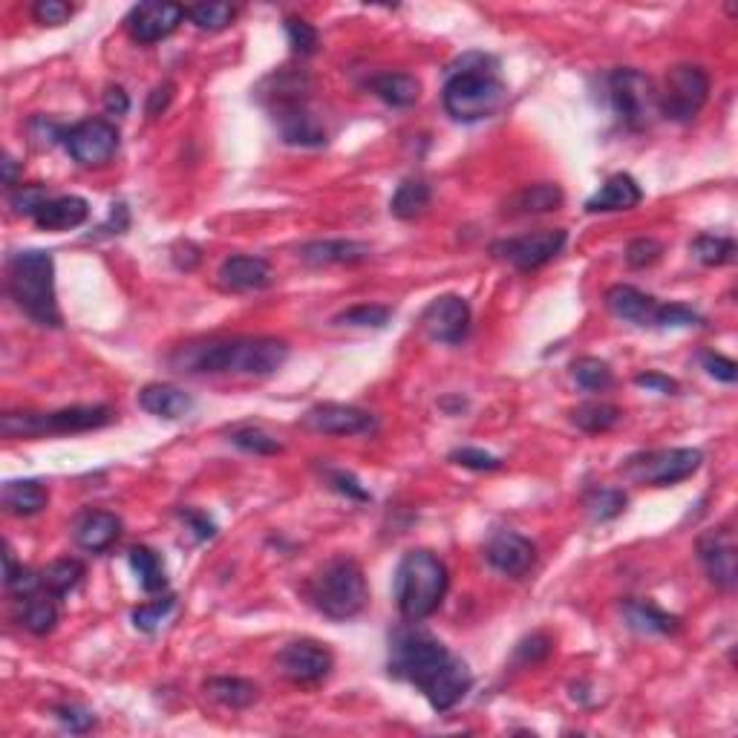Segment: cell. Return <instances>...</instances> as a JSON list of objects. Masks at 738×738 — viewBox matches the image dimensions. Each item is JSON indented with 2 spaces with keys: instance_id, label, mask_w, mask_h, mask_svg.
<instances>
[{
  "instance_id": "d6a6232c",
  "label": "cell",
  "mask_w": 738,
  "mask_h": 738,
  "mask_svg": "<svg viewBox=\"0 0 738 738\" xmlns=\"http://www.w3.org/2000/svg\"><path fill=\"white\" fill-rule=\"evenodd\" d=\"M430 200H433V191L424 179H404L390 200V211L398 219H416L430 208Z\"/></svg>"
},
{
  "instance_id": "ac0fdd59",
  "label": "cell",
  "mask_w": 738,
  "mask_h": 738,
  "mask_svg": "<svg viewBox=\"0 0 738 738\" xmlns=\"http://www.w3.org/2000/svg\"><path fill=\"white\" fill-rule=\"evenodd\" d=\"M184 17H188V9L177 7V3H139L130 9L125 26L133 41L156 43L177 33Z\"/></svg>"
},
{
  "instance_id": "5b68a950",
  "label": "cell",
  "mask_w": 738,
  "mask_h": 738,
  "mask_svg": "<svg viewBox=\"0 0 738 738\" xmlns=\"http://www.w3.org/2000/svg\"><path fill=\"white\" fill-rule=\"evenodd\" d=\"M450 588V571L438 554L428 548L407 551L395 569V603L404 621L421 623L438 612Z\"/></svg>"
},
{
  "instance_id": "db71d44e",
  "label": "cell",
  "mask_w": 738,
  "mask_h": 738,
  "mask_svg": "<svg viewBox=\"0 0 738 738\" xmlns=\"http://www.w3.org/2000/svg\"><path fill=\"white\" fill-rule=\"evenodd\" d=\"M701 367H704L707 376H713L715 381H724V384H736L738 381L736 361L722 353H701Z\"/></svg>"
},
{
  "instance_id": "b9f144b4",
  "label": "cell",
  "mask_w": 738,
  "mask_h": 738,
  "mask_svg": "<svg viewBox=\"0 0 738 738\" xmlns=\"http://www.w3.org/2000/svg\"><path fill=\"white\" fill-rule=\"evenodd\" d=\"M188 17L193 21V26H200L205 33H219V29L231 26L237 9L231 3H200V7L188 9Z\"/></svg>"
},
{
  "instance_id": "44dd1931",
  "label": "cell",
  "mask_w": 738,
  "mask_h": 738,
  "mask_svg": "<svg viewBox=\"0 0 738 738\" xmlns=\"http://www.w3.org/2000/svg\"><path fill=\"white\" fill-rule=\"evenodd\" d=\"M658 306L661 303L640 292V289H635V285L618 283L606 292V309L612 311L618 320H626V323H635V327H654Z\"/></svg>"
},
{
  "instance_id": "681fc988",
  "label": "cell",
  "mask_w": 738,
  "mask_h": 738,
  "mask_svg": "<svg viewBox=\"0 0 738 738\" xmlns=\"http://www.w3.org/2000/svg\"><path fill=\"white\" fill-rule=\"evenodd\" d=\"M323 476H327L329 487L338 491L341 496H346V499H355V502H369V499H372V494H369L367 487H364L353 473H346V470L327 468L323 470Z\"/></svg>"
},
{
  "instance_id": "bcb514c9",
  "label": "cell",
  "mask_w": 738,
  "mask_h": 738,
  "mask_svg": "<svg viewBox=\"0 0 738 738\" xmlns=\"http://www.w3.org/2000/svg\"><path fill=\"white\" fill-rule=\"evenodd\" d=\"M174 597H162V600H153V603H144V606H139L133 612V626L139 632H156L160 629V623L165 621L170 614V609H174Z\"/></svg>"
},
{
  "instance_id": "7402d4cb",
  "label": "cell",
  "mask_w": 738,
  "mask_h": 738,
  "mask_svg": "<svg viewBox=\"0 0 738 738\" xmlns=\"http://www.w3.org/2000/svg\"><path fill=\"white\" fill-rule=\"evenodd\" d=\"M372 254L367 243H355V240H315L306 243L297 252L306 266L311 269H327V266H355L364 263Z\"/></svg>"
},
{
  "instance_id": "e0dca14e",
  "label": "cell",
  "mask_w": 738,
  "mask_h": 738,
  "mask_svg": "<svg viewBox=\"0 0 738 738\" xmlns=\"http://www.w3.org/2000/svg\"><path fill=\"white\" fill-rule=\"evenodd\" d=\"M335 658L318 640H294L277 654V672L292 684H318L332 672Z\"/></svg>"
},
{
  "instance_id": "e575fe53",
  "label": "cell",
  "mask_w": 738,
  "mask_h": 738,
  "mask_svg": "<svg viewBox=\"0 0 738 738\" xmlns=\"http://www.w3.org/2000/svg\"><path fill=\"white\" fill-rule=\"evenodd\" d=\"M21 623H24L26 632L33 635H50L59 623V606H55V597L52 595H33L21 597Z\"/></svg>"
},
{
  "instance_id": "52a82bcc",
  "label": "cell",
  "mask_w": 738,
  "mask_h": 738,
  "mask_svg": "<svg viewBox=\"0 0 738 738\" xmlns=\"http://www.w3.org/2000/svg\"><path fill=\"white\" fill-rule=\"evenodd\" d=\"M275 85V122L283 133V142L297 144V148H320L327 144V130L318 122V116L309 110L306 99V78L297 73H280L271 78Z\"/></svg>"
},
{
  "instance_id": "9c48e42d",
  "label": "cell",
  "mask_w": 738,
  "mask_h": 738,
  "mask_svg": "<svg viewBox=\"0 0 738 738\" xmlns=\"http://www.w3.org/2000/svg\"><path fill=\"white\" fill-rule=\"evenodd\" d=\"M609 101H612L614 116L621 118L623 125L635 130V133L649 130L654 125V118L661 116L658 87L640 69H614L609 76Z\"/></svg>"
},
{
  "instance_id": "3957f363",
  "label": "cell",
  "mask_w": 738,
  "mask_h": 738,
  "mask_svg": "<svg viewBox=\"0 0 738 738\" xmlns=\"http://www.w3.org/2000/svg\"><path fill=\"white\" fill-rule=\"evenodd\" d=\"M447 116L461 125L496 116L508 101V87L496 78V61L485 52H468L450 67L445 85Z\"/></svg>"
},
{
  "instance_id": "2e32d148",
  "label": "cell",
  "mask_w": 738,
  "mask_h": 738,
  "mask_svg": "<svg viewBox=\"0 0 738 738\" xmlns=\"http://www.w3.org/2000/svg\"><path fill=\"white\" fill-rule=\"evenodd\" d=\"M303 428L323 436H364L376 430V416L353 404L323 402L315 404L303 416Z\"/></svg>"
},
{
  "instance_id": "cb8c5ba5",
  "label": "cell",
  "mask_w": 738,
  "mask_h": 738,
  "mask_svg": "<svg viewBox=\"0 0 738 738\" xmlns=\"http://www.w3.org/2000/svg\"><path fill=\"white\" fill-rule=\"evenodd\" d=\"M644 191L640 184L629 177V174H614L600 184V191L595 196H588L586 211L588 214H614V211H632L640 205Z\"/></svg>"
},
{
  "instance_id": "ab89813d",
  "label": "cell",
  "mask_w": 738,
  "mask_h": 738,
  "mask_svg": "<svg viewBox=\"0 0 738 738\" xmlns=\"http://www.w3.org/2000/svg\"><path fill=\"white\" fill-rule=\"evenodd\" d=\"M692 254L704 266H727V263L736 260V243H733L730 237L701 234L692 240Z\"/></svg>"
},
{
  "instance_id": "ffe728a7",
  "label": "cell",
  "mask_w": 738,
  "mask_h": 738,
  "mask_svg": "<svg viewBox=\"0 0 738 738\" xmlns=\"http://www.w3.org/2000/svg\"><path fill=\"white\" fill-rule=\"evenodd\" d=\"M217 277L228 292H260V289H269L275 271H271L269 260H263V257L234 254V257L222 260Z\"/></svg>"
},
{
  "instance_id": "7bdbcfd3",
  "label": "cell",
  "mask_w": 738,
  "mask_h": 738,
  "mask_svg": "<svg viewBox=\"0 0 738 738\" xmlns=\"http://www.w3.org/2000/svg\"><path fill=\"white\" fill-rule=\"evenodd\" d=\"M7 588L15 597H33L43 588V580H41V574H35V571L15 565L12 551H7Z\"/></svg>"
},
{
  "instance_id": "d6986e66",
  "label": "cell",
  "mask_w": 738,
  "mask_h": 738,
  "mask_svg": "<svg viewBox=\"0 0 738 738\" xmlns=\"http://www.w3.org/2000/svg\"><path fill=\"white\" fill-rule=\"evenodd\" d=\"M485 560L494 565L499 574L508 577H525L537 560V548L529 537H522L517 531H496L494 537L487 539Z\"/></svg>"
},
{
  "instance_id": "7dc6e473",
  "label": "cell",
  "mask_w": 738,
  "mask_h": 738,
  "mask_svg": "<svg viewBox=\"0 0 738 738\" xmlns=\"http://www.w3.org/2000/svg\"><path fill=\"white\" fill-rule=\"evenodd\" d=\"M661 257L663 245L658 243V240H652V237H638V240H632V243L626 245V263H629L632 269H649V266H654Z\"/></svg>"
},
{
  "instance_id": "6f0895ef",
  "label": "cell",
  "mask_w": 738,
  "mask_h": 738,
  "mask_svg": "<svg viewBox=\"0 0 738 738\" xmlns=\"http://www.w3.org/2000/svg\"><path fill=\"white\" fill-rule=\"evenodd\" d=\"M179 517H182V520L191 525V531L196 534V539H211L214 534H217V525L211 522L208 513H200V511H191V508H184V511H179Z\"/></svg>"
},
{
  "instance_id": "9a60e30c",
  "label": "cell",
  "mask_w": 738,
  "mask_h": 738,
  "mask_svg": "<svg viewBox=\"0 0 738 738\" xmlns=\"http://www.w3.org/2000/svg\"><path fill=\"white\" fill-rule=\"evenodd\" d=\"M698 560L704 565L707 577L715 588L733 591L738 583V548L736 534L730 525L707 531L704 537L698 539Z\"/></svg>"
},
{
  "instance_id": "83f0119b",
  "label": "cell",
  "mask_w": 738,
  "mask_h": 738,
  "mask_svg": "<svg viewBox=\"0 0 738 738\" xmlns=\"http://www.w3.org/2000/svg\"><path fill=\"white\" fill-rule=\"evenodd\" d=\"M47 502H50V491L38 479H15L0 491V505L12 517H35L47 508Z\"/></svg>"
},
{
  "instance_id": "c3c4849f",
  "label": "cell",
  "mask_w": 738,
  "mask_h": 738,
  "mask_svg": "<svg viewBox=\"0 0 738 738\" xmlns=\"http://www.w3.org/2000/svg\"><path fill=\"white\" fill-rule=\"evenodd\" d=\"M47 200H50V193H47L43 184H21V188H15L12 196H9L15 214H24V217H35L38 208H41Z\"/></svg>"
},
{
  "instance_id": "d4e9b609",
  "label": "cell",
  "mask_w": 738,
  "mask_h": 738,
  "mask_svg": "<svg viewBox=\"0 0 738 738\" xmlns=\"http://www.w3.org/2000/svg\"><path fill=\"white\" fill-rule=\"evenodd\" d=\"M139 407L156 419L179 421L193 410V398L174 384H148L139 393Z\"/></svg>"
},
{
  "instance_id": "8992f818",
  "label": "cell",
  "mask_w": 738,
  "mask_h": 738,
  "mask_svg": "<svg viewBox=\"0 0 738 738\" xmlns=\"http://www.w3.org/2000/svg\"><path fill=\"white\" fill-rule=\"evenodd\" d=\"M309 600L329 621H353L369 603L364 569L353 557H335L311 580Z\"/></svg>"
},
{
  "instance_id": "277c9868",
  "label": "cell",
  "mask_w": 738,
  "mask_h": 738,
  "mask_svg": "<svg viewBox=\"0 0 738 738\" xmlns=\"http://www.w3.org/2000/svg\"><path fill=\"white\" fill-rule=\"evenodd\" d=\"M7 292L26 318L43 329L61 327L59 297H55V260L50 252L26 249L9 257Z\"/></svg>"
},
{
  "instance_id": "8fae6325",
  "label": "cell",
  "mask_w": 738,
  "mask_h": 738,
  "mask_svg": "<svg viewBox=\"0 0 738 738\" xmlns=\"http://www.w3.org/2000/svg\"><path fill=\"white\" fill-rule=\"evenodd\" d=\"M710 99V76L698 64H678L666 73L663 90L658 92V107L661 116L687 125L704 110Z\"/></svg>"
},
{
  "instance_id": "816d5d0a",
  "label": "cell",
  "mask_w": 738,
  "mask_h": 738,
  "mask_svg": "<svg viewBox=\"0 0 738 738\" xmlns=\"http://www.w3.org/2000/svg\"><path fill=\"white\" fill-rule=\"evenodd\" d=\"M33 15L43 26H61L73 17V7L64 0H38L33 7Z\"/></svg>"
},
{
  "instance_id": "11a10c76",
  "label": "cell",
  "mask_w": 738,
  "mask_h": 738,
  "mask_svg": "<svg viewBox=\"0 0 738 738\" xmlns=\"http://www.w3.org/2000/svg\"><path fill=\"white\" fill-rule=\"evenodd\" d=\"M548 652H551V638L543 635V632H537V635H531V638H525L517 646V661L539 663L543 658H548Z\"/></svg>"
},
{
  "instance_id": "9f6ffc18",
  "label": "cell",
  "mask_w": 738,
  "mask_h": 738,
  "mask_svg": "<svg viewBox=\"0 0 738 738\" xmlns=\"http://www.w3.org/2000/svg\"><path fill=\"white\" fill-rule=\"evenodd\" d=\"M635 384L646 386V390H654L661 395H678V381H672L670 376H661V372H640L635 378Z\"/></svg>"
},
{
  "instance_id": "94428289",
  "label": "cell",
  "mask_w": 738,
  "mask_h": 738,
  "mask_svg": "<svg viewBox=\"0 0 738 738\" xmlns=\"http://www.w3.org/2000/svg\"><path fill=\"white\" fill-rule=\"evenodd\" d=\"M0 165H3V184H7L9 191H15V188H17V162L7 153Z\"/></svg>"
},
{
  "instance_id": "4fadbf2b",
  "label": "cell",
  "mask_w": 738,
  "mask_h": 738,
  "mask_svg": "<svg viewBox=\"0 0 738 738\" xmlns=\"http://www.w3.org/2000/svg\"><path fill=\"white\" fill-rule=\"evenodd\" d=\"M64 148L78 165L99 168L107 165L118 151V130L107 118H87L64 133Z\"/></svg>"
},
{
  "instance_id": "ee69618b",
  "label": "cell",
  "mask_w": 738,
  "mask_h": 738,
  "mask_svg": "<svg viewBox=\"0 0 738 738\" xmlns=\"http://www.w3.org/2000/svg\"><path fill=\"white\" fill-rule=\"evenodd\" d=\"M689 327H704V318L692 311L689 306L680 303H661L658 306V320L654 329H689Z\"/></svg>"
},
{
  "instance_id": "f6af8a7d",
  "label": "cell",
  "mask_w": 738,
  "mask_h": 738,
  "mask_svg": "<svg viewBox=\"0 0 738 738\" xmlns=\"http://www.w3.org/2000/svg\"><path fill=\"white\" fill-rule=\"evenodd\" d=\"M285 35H289V43L297 55H311L318 50V29L303 17H285Z\"/></svg>"
},
{
  "instance_id": "6da1fadb",
  "label": "cell",
  "mask_w": 738,
  "mask_h": 738,
  "mask_svg": "<svg viewBox=\"0 0 738 738\" xmlns=\"http://www.w3.org/2000/svg\"><path fill=\"white\" fill-rule=\"evenodd\" d=\"M390 675L421 689L436 713H450L473 687L468 663L421 629H398L390 644Z\"/></svg>"
},
{
  "instance_id": "680465c9",
  "label": "cell",
  "mask_w": 738,
  "mask_h": 738,
  "mask_svg": "<svg viewBox=\"0 0 738 738\" xmlns=\"http://www.w3.org/2000/svg\"><path fill=\"white\" fill-rule=\"evenodd\" d=\"M174 90H177L174 85L156 87V90L151 92V99H148V116H162V113L168 110L170 99H174Z\"/></svg>"
},
{
  "instance_id": "4316f807",
  "label": "cell",
  "mask_w": 738,
  "mask_h": 738,
  "mask_svg": "<svg viewBox=\"0 0 738 738\" xmlns=\"http://www.w3.org/2000/svg\"><path fill=\"white\" fill-rule=\"evenodd\" d=\"M565 202V193H562L560 184L551 182H537L525 184L522 191H517L511 200L505 202V211L513 214V217H534V214H548V211H557Z\"/></svg>"
},
{
  "instance_id": "484cf974",
  "label": "cell",
  "mask_w": 738,
  "mask_h": 738,
  "mask_svg": "<svg viewBox=\"0 0 738 738\" xmlns=\"http://www.w3.org/2000/svg\"><path fill=\"white\" fill-rule=\"evenodd\" d=\"M122 537V520L110 511H87L76 522V543L90 554L107 551Z\"/></svg>"
},
{
  "instance_id": "d590c367",
  "label": "cell",
  "mask_w": 738,
  "mask_h": 738,
  "mask_svg": "<svg viewBox=\"0 0 738 738\" xmlns=\"http://www.w3.org/2000/svg\"><path fill=\"white\" fill-rule=\"evenodd\" d=\"M41 580L43 588H47V595H52L59 600V597H67L69 591H76V588L81 586V580H85V565L78 560H73V557H64V560L50 562V565L41 571Z\"/></svg>"
},
{
  "instance_id": "7c38bea8",
  "label": "cell",
  "mask_w": 738,
  "mask_h": 738,
  "mask_svg": "<svg viewBox=\"0 0 738 738\" xmlns=\"http://www.w3.org/2000/svg\"><path fill=\"white\" fill-rule=\"evenodd\" d=\"M565 240L569 234L562 228H543V231H531V234L511 237V240H499L491 252L499 260L511 263L517 271H537L565 249Z\"/></svg>"
},
{
  "instance_id": "ba28073f",
  "label": "cell",
  "mask_w": 738,
  "mask_h": 738,
  "mask_svg": "<svg viewBox=\"0 0 738 738\" xmlns=\"http://www.w3.org/2000/svg\"><path fill=\"white\" fill-rule=\"evenodd\" d=\"M113 421V410L104 404H81L55 412H7L0 416V433L7 438H35V436H67V433H87Z\"/></svg>"
},
{
  "instance_id": "f1b7e54d",
  "label": "cell",
  "mask_w": 738,
  "mask_h": 738,
  "mask_svg": "<svg viewBox=\"0 0 738 738\" xmlns=\"http://www.w3.org/2000/svg\"><path fill=\"white\" fill-rule=\"evenodd\" d=\"M623 618L632 629L644 632V635H675L680 629L678 618L663 612L652 600H635V597L623 600Z\"/></svg>"
},
{
  "instance_id": "f546056e",
  "label": "cell",
  "mask_w": 738,
  "mask_h": 738,
  "mask_svg": "<svg viewBox=\"0 0 738 738\" xmlns=\"http://www.w3.org/2000/svg\"><path fill=\"white\" fill-rule=\"evenodd\" d=\"M367 87L390 107H412L421 96V81L410 73H378Z\"/></svg>"
},
{
  "instance_id": "4dcf8cb0",
  "label": "cell",
  "mask_w": 738,
  "mask_h": 738,
  "mask_svg": "<svg viewBox=\"0 0 738 738\" xmlns=\"http://www.w3.org/2000/svg\"><path fill=\"white\" fill-rule=\"evenodd\" d=\"M127 560H130V569H133L139 586L148 591V595H160L168 588V571H165V562L153 548L148 546H133L127 551Z\"/></svg>"
},
{
  "instance_id": "8d00e7d4",
  "label": "cell",
  "mask_w": 738,
  "mask_h": 738,
  "mask_svg": "<svg viewBox=\"0 0 738 738\" xmlns=\"http://www.w3.org/2000/svg\"><path fill=\"white\" fill-rule=\"evenodd\" d=\"M571 378H574L583 390H588V393H606V390H612L614 386L612 367L606 361H600V358H595V355H583V358H577V361L571 364Z\"/></svg>"
},
{
  "instance_id": "1f68e13d",
  "label": "cell",
  "mask_w": 738,
  "mask_h": 738,
  "mask_svg": "<svg viewBox=\"0 0 738 738\" xmlns=\"http://www.w3.org/2000/svg\"><path fill=\"white\" fill-rule=\"evenodd\" d=\"M205 692H208L217 704L228 707V710H245L257 701V684L245 678H231V675H222V678H208L205 680Z\"/></svg>"
},
{
  "instance_id": "74e56055",
  "label": "cell",
  "mask_w": 738,
  "mask_h": 738,
  "mask_svg": "<svg viewBox=\"0 0 738 738\" xmlns=\"http://www.w3.org/2000/svg\"><path fill=\"white\" fill-rule=\"evenodd\" d=\"M583 505H586V511L591 520L609 522L623 513V508H626V494L618 491V487H588L586 496H583Z\"/></svg>"
},
{
  "instance_id": "f907efd6",
  "label": "cell",
  "mask_w": 738,
  "mask_h": 738,
  "mask_svg": "<svg viewBox=\"0 0 738 738\" xmlns=\"http://www.w3.org/2000/svg\"><path fill=\"white\" fill-rule=\"evenodd\" d=\"M450 461L454 465H461L468 470H499L502 468V459H496L494 454L487 450H479V447H459L450 454Z\"/></svg>"
},
{
  "instance_id": "60d3db41",
  "label": "cell",
  "mask_w": 738,
  "mask_h": 738,
  "mask_svg": "<svg viewBox=\"0 0 738 738\" xmlns=\"http://www.w3.org/2000/svg\"><path fill=\"white\" fill-rule=\"evenodd\" d=\"M393 318V309L390 306H376V303H361V306H353V309L341 311L335 318V323L341 327H361V329H384Z\"/></svg>"
},
{
  "instance_id": "603a6c76",
  "label": "cell",
  "mask_w": 738,
  "mask_h": 738,
  "mask_svg": "<svg viewBox=\"0 0 738 738\" xmlns=\"http://www.w3.org/2000/svg\"><path fill=\"white\" fill-rule=\"evenodd\" d=\"M87 217H90V205L81 196H50L43 202L38 214L33 217V222L41 231H69V228L85 226Z\"/></svg>"
},
{
  "instance_id": "91938a15",
  "label": "cell",
  "mask_w": 738,
  "mask_h": 738,
  "mask_svg": "<svg viewBox=\"0 0 738 738\" xmlns=\"http://www.w3.org/2000/svg\"><path fill=\"white\" fill-rule=\"evenodd\" d=\"M104 107H107V113L125 116L127 110H130V99H127V92L122 87H110L107 96H104Z\"/></svg>"
},
{
  "instance_id": "f35d334b",
  "label": "cell",
  "mask_w": 738,
  "mask_h": 738,
  "mask_svg": "<svg viewBox=\"0 0 738 738\" xmlns=\"http://www.w3.org/2000/svg\"><path fill=\"white\" fill-rule=\"evenodd\" d=\"M228 442L245 454L254 456H277L283 454V445L277 442L271 433H266L263 428H254V424H240V428L228 430Z\"/></svg>"
},
{
  "instance_id": "30bf717a",
  "label": "cell",
  "mask_w": 738,
  "mask_h": 738,
  "mask_svg": "<svg viewBox=\"0 0 738 738\" xmlns=\"http://www.w3.org/2000/svg\"><path fill=\"white\" fill-rule=\"evenodd\" d=\"M704 465V454L696 447H663V450H649V454L632 456L623 470L632 482L638 485H654V487H670L678 485L698 468Z\"/></svg>"
},
{
  "instance_id": "f5cc1de1",
  "label": "cell",
  "mask_w": 738,
  "mask_h": 738,
  "mask_svg": "<svg viewBox=\"0 0 738 738\" xmlns=\"http://www.w3.org/2000/svg\"><path fill=\"white\" fill-rule=\"evenodd\" d=\"M55 713V718H59L64 727H67L69 733H87L96 727V715L90 713V710H81V707L76 704H61L52 710Z\"/></svg>"
},
{
  "instance_id": "5bb4252c",
  "label": "cell",
  "mask_w": 738,
  "mask_h": 738,
  "mask_svg": "<svg viewBox=\"0 0 738 738\" xmlns=\"http://www.w3.org/2000/svg\"><path fill=\"white\" fill-rule=\"evenodd\" d=\"M470 323H473V311L459 294H442L421 311V329L436 344H461L470 335Z\"/></svg>"
},
{
  "instance_id": "7a4b0ae2",
  "label": "cell",
  "mask_w": 738,
  "mask_h": 738,
  "mask_svg": "<svg viewBox=\"0 0 738 738\" xmlns=\"http://www.w3.org/2000/svg\"><path fill=\"white\" fill-rule=\"evenodd\" d=\"M289 358V344L280 338H217L205 344H188L174 353L170 364L177 372L193 376H275Z\"/></svg>"
},
{
  "instance_id": "836d02e7",
  "label": "cell",
  "mask_w": 738,
  "mask_h": 738,
  "mask_svg": "<svg viewBox=\"0 0 738 738\" xmlns=\"http://www.w3.org/2000/svg\"><path fill=\"white\" fill-rule=\"evenodd\" d=\"M571 421H574V428H580L583 433L597 436V433H609V430L618 428L623 421V410L621 407H614V404L588 402L580 404L577 410H571Z\"/></svg>"
}]
</instances>
